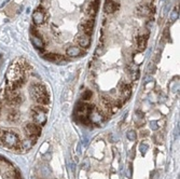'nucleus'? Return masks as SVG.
I'll use <instances>...</instances> for the list:
<instances>
[{"mask_svg":"<svg viewBox=\"0 0 180 179\" xmlns=\"http://www.w3.org/2000/svg\"><path fill=\"white\" fill-rule=\"evenodd\" d=\"M148 38L149 35H141L137 38V46H138L139 51H144L146 49L147 43H148Z\"/></svg>","mask_w":180,"mask_h":179,"instance_id":"obj_10","label":"nucleus"},{"mask_svg":"<svg viewBox=\"0 0 180 179\" xmlns=\"http://www.w3.org/2000/svg\"><path fill=\"white\" fill-rule=\"evenodd\" d=\"M43 57L46 58V60L49 62H61L63 60L62 55H59V54H54V53H48V54H44Z\"/></svg>","mask_w":180,"mask_h":179,"instance_id":"obj_12","label":"nucleus"},{"mask_svg":"<svg viewBox=\"0 0 180 179\" xmlns=\"http://www.w3.org/2000/svg\"><path fill=\"white\" fill-rule=\"evenodd\" d=\"M92 96H93V93H92L91 90H85L84 92L82 93V99L84 101L90 100L92 98Z\"/></svg>","mask_w":180,"mask_h":179,"instance_id":"obj_15","label":"nucleus"},{"mask_svg":"<svg viewBox=\"0 0 180 179\" xmlns=\"http://www.w3.org/2000/svg\"><path fill=\"white\" fill-rule=\"evenodd\" d=\"M32 21L35 25H42L46 22V11L42 7H39L32 13Z\"/></svg>","mask_w":180,"mask_h":179,"instance_id":"obj_3","label":"nucleus"},{"mask_svg":"<svg viewBox=\"0 0 180 179\" xmlns=\"http://www.w3.org/2000/svg\"><path fill=\"white\" fill-rule=\"evenodd\" d=\"M66 54L69 57H78V56H80L82 54V51H81V49L79 46H71L66 50Z\"/></svg>","mask_w":180,"mask_h":179,"instance_id":"obj_9","label":"nucleus"},{"mask_svg":"<svg viewBox=\"0 0 180 179\" xmlns=\"http://www.w3.org/2000/svg\"><path fill=\"white\" fill-rule=\"evenodd\" d=\"M121 93L124 96V98L128 99V97L132 94V86H130V84H123L121 87Z\"/></svg>","mask_w":180,"mask_h":179,"instance_id":"obj_14","label":"nucleus"},{"mask_svg":"<svg viewBox=\"0 0 180 179\" xmlns=\"http://www.w3.org/2000/svg\"><path fill=\"white\" fill-rule=\"evenodd\" d=\"M119 9V5L116 2H114L113 0H106L105 5H104V10L106 13L112 14Z\"/></svg>","mask_w":180,"mask_h":179,"instance_id":"obj_5","label":"nucleus"},{"mask_svg":"<svg viewBox=\"0 0 180 179\" xmlns=\"http://www.w3.org/2000/svg\"><path fill=\"white\" fill-rule=\"evenodd\" d=\"M178 17H179V12H177V9H174V11L171 14V21H176V20H178Z\"/></svg>","mask_w":180,"mask_h":179,"instance_id":"obj_19","label":"nucleus"},{"mask_svg":"<svg viewBox=\"0 0 180 179\" xmlns=\"http://www.w3.org/2000/svg\"><path fill=\"white\" fill-rule=\"evenodd\" d=\"M77 42L81 48H89L91 44V38L87 35H79L77 37Z\"/></svg>","mask_w":180,"mask_h":179,"instance_id":"obj_8","label":"nucleus"},{"mask_svg":"<svg viewBox=\"0 0 180 179\" xmlns=\"http://www.w3.org/2000/svg\"><path fill=\"white\" fill-rule=\"evenodd\" d=\"M30 40H31V43L32 46H35V48L37 49V50L39 51H42L44 49V42L43 40H42V38L40 37V36H37V35H31V38H30Z\"/></svg>","mask_w":180,"mask_h":179,"instance_id":"obj_6","label":"nucleus"},{"mask_svg":"<svg viewBox=\"0 0 180 179\" xmlns=\"http://www.w3.org/2000/svg\"><path fill=\"white\" fill-rule=\"evenodd\" d=\"M93 27H94V22L89 20V21L83 22L81 25H80V28L82 29L83 34L87 35V36H91L92 32H93Z\"/></svg>","mask_w":180,"mask_h":179,"instance_id":"obj_7","label":"nucleus"},{"mask_svg":"<svg viewBox=\"0 0 180 179\" xmlns=\"http://www.w3.org/2000/svg\"><path fill=\"white\" fill-rule=\"evenodd\" d=\"M30 96L39 105L46 106L50 103V95H49L46 87L41 83H35L30 87Z\"/></svg>","mask_w":180,"mask_h":179,"instance_id":"obj_1","label":"nucleus"},{"mask_svg":"<svg viewBox=\"0 0 180 179\" xmlns=\"http://www.w3.org/2000/svg\"><path fill=\"white\" fill-rule=\"evenodd\" d=\"M130 75H132V79L134 81L138 80L139 79V76H140V72H139V69H137V70L133 71V72H130Z\"/></svg>","mask_w":180,"mask_h":179,"instance_id":"obj_18","label":"nucleus"},{"mask_svg":"<svg viewBox=\"0 0 180 179\" xmlns=\"http://www.w3.org/2000/svg\"><path fill=\"white\" fill-rule=\"evenodd\" d=\"M20 118H21L20 117V111L14 107L10 108L6 113V121L8 123H16V122H18Z\"/></svg>","mask_w":180,"mask_h":179,"instance_id":"obj_4","label":"nucleus"},{"mask_svg":"<svg viewBox=\"0 0 180 179\" xmlns=\"http://www.w3.org/2000/svg\"><path fill=\"white\" fill-rule=\"evenodd\" d=\"M136 115H137V117H138V118H142V117H144V113H142L141 111H139V110L136 111Z\"/></svg>","mask_w":180,"mask_h":179,"instance_id":"obj_21","label":"nucleus"},{"mask_svg":"<svg viewBox=\"0 0 180 179\" xmlns=\"http://www.w3.org/2000/svg\"><path fill=\"white\" fill-rule=\"evenodd\" d=\"M97 8H98V0H96L95 2L91 3V5L87 7L86 9V14L87 15H91V16H95L96 15V12H97Z\"/></svg>","mask_w":180,"mask_h":179,"instance_id":"obj_13","label":"nucleus"},{"mask_svg":"<svg viewBox=\"0 0 180 179\" xmlns=\"http://www.w3.org/2000/svg\"><path fill=\"white\" fill-rule=\"evenodd\" d=\"M137 12H138L139 15H142V16H149L153 13L150 7H148V5H139V7L137 8Z\"/></svg>","mask_w":180,"mask_h":179,"instance_id":"obj_11","label":"nucleus"},{"mask_svg":"<svg viewBox=\"0 0 180 179\" xmlns=\"http://www.w3.org/2000/svg\"><path fill=\"white\" fill-rule=\"evenodd\" d=\"M46 112L48 109L42 107V106H35L31 108V118L34 123L38 124V125H43L46 122Z\"/></svg>","mask_w":180,"mask_h":179,"instance_id":"obj_2","label":"nucleus"},{"mask_svg":"<svg viewBox=\"0 0 180 179\" xmlns=\"http://www.w3.org/2000/svg\"><path fill=\"white\" fill-rule=\"evenodd\" d=\"M127 139L128 140H130V141H135L136 140V137H137V135H136V132L135 131H130V132H127Z\"/></svg>","mask_w":180,"mask_h":179,"instance_id":"obj_16","label":"nucleus"},{"mask_svg":"<svg viewBox=\"0 0 180 179\" xmlns=\"http://www.w3.org/2000/svg\"><path fill=\"white\" fill-rule=\"evenodd\" d=\"M150 127H151V130H153V131H156V130L159 129V126H157V122L156 121H151L150 122Z\"/></svg>","mask_w":180,"mask_h":179,"instance_id":"obj_20","label":"nucleus"},{"mask_svg":"<svg viewBox=\"0 0 180 179\" xmlns=\"http://www.w3.org/2000/svg\"><path fill=\"white\" fill-rule=\"evenodd\" d=\"M148 148H149V146L147 145V144H141V145L139 146V150H140V152H141L142 155H145V154H146Z\"/></svg>","mask_w":180,"mask_h":179,"instance_id":"obj_17","label":"nucleus"}]
</instances>
